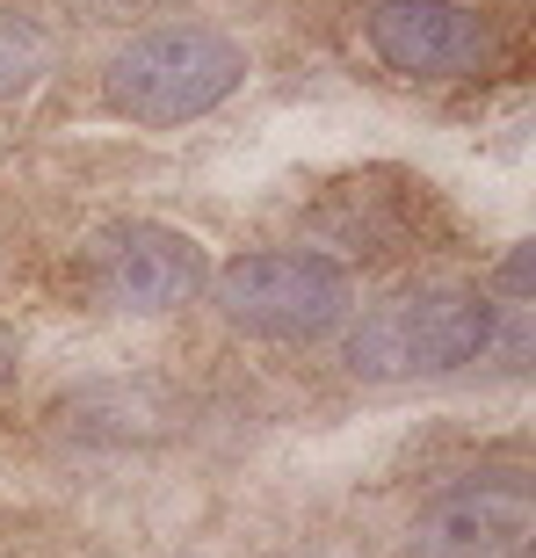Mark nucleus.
I'll use <instances>...</instances> for the list:
<instances>
[{"mask_svg": "<svg viewBox=\"0 0 536 558\" xmlns=\"http://www.w3.org/2000/svg\"><path fill=\"white\" fill-rule=\"evenodd\" d=\"M240 81H247L240 44L218 29H196V22H174V29H145L138 44L109 59L102 102L131 124H188V117L218 109Z\"/></svg>", "mask_w": 536, "mask_h": 558, "instance_id": "f257e3e1", "label": "nucleus"}, {"mask_svg": "<svg viewBox=\"0 0 536 558\" xmlns=\"http://www.w3.org/2000/svg\"><path fill=\"white\" fill-rule=\"evenodd\" d=\"M494 333V305L478 290L428 283V290H399L385 305H370L349 333V371L355 377H442L464 371Z\"/></svg>", "mask_w": 536, "mask_h": 558, "instance_id": "f03ea898", "label": "nucleus"}, {"mask_svg": "<svg viewBox=\"0 0 536 558\" xmlns=\"http://www.w3.org/2000/svg\"><path fill=\"white\" fill-rule=\"evenodd\" d=\"M218 305L232 327L261 341H319L327 327L349 319V269L333 254L276 247V254H240L218 276Z\"/></svg>", "mask_w": 536, "mask_h": 558, "instance_id": "7ed1b4c3", "label": "nucleus"}, {"mask_svg": "<svg viewBox=\"0 0 536 558\" xmlns=\"http://www.w3.org/2000/svg\"><path fill=\"white\" fill-rule=\"evenodd\" d=\"M95 283L117 312H174L210 283L204 247L174 226H117L95 240Z\"/></svg>", "mask_w": 536, "mask_h": 558, "instance_id": "20e7f679", "label": "nucleus"}, {"mask_svg": "<svg viewBox=\"0 0 536 558\" xmlns=\"http://www.w3.org/2000/svg\"><path fill=\"white\" fill-rule=\"evenodd\" d=\"M529 530V486L522 478H472L428 500V515L413 522L406 558H508Z\"/></svg>", "mask_w": 536, "mask_h": 558, "instance_id": "39448f33", "label": "nucleus"}, {"mask_svg": "<svg viewBox=\"0 0 536 558\" xmlns=\"http://www.w3.org/2000/svg\"><path fill=\"white\" fill-rule=\"evenodd\" d=\"M370 37L399 73H421V81H456L494 59L486 22L456 0H385L370 15Z\"/></svg>", "mask_w": 536, "mask_h": 558, "instance_id": "423d86ee", "label": "nucleus"}, {"mask_svg": "<svg viewBox=\"0 0 536 558\" xmlns=\"http://www.w3.org/2000/svg\"><path fill=\"white\" fill-rule=\"evenodd\" d=\"M44 65H51V44H44L37 22L0 15V102H15V95H22L29 81H37Z\"/></svg>", "mask_w": 536, "mask_h": 558, "instance_id": "0eeeda50", "label": "nucleus"}]
</instances>
